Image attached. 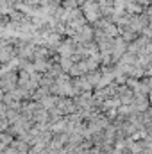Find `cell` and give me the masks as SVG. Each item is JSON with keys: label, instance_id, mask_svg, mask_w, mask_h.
I'll list each match as a JSON object with an SVG mask.
<instances>
[{"label": "cell", "instance_id": "cell-9", "mask_svg": "<svg viewBox=\"0 0 152 154\" xmlns=\"http://www.w3.org/2000/svg\"><path fill=\"white\" fill-rule=\"evenodd\" d=\"M4 95H5V93H4V91H2V90H0V104H2V102H4Z\"/></svg>", "mask_w": 152, "mask_h": 154}, {"label": "cell", "instance_id": "cell-7", "mask_svg": "<svg viewBox=\"0 0 152 154\" xmlns=\"http://www.w3.org/2000/svg\"><path fill=\"white\" fill-rule=\"evenodd\" d=\"M7 111H9V108L2 102V104H0V116H2V118H5V116H7Z\"/></svg>", "mask_w": 152, "mask_h": 154}, {"label": "cell", "instance_id": "cell-6", "mask_svg": "<svg viewBox=\"0 0 152 154\" xmlns=\"http://www.w3.org/2000/svg\"><path fill=\"white\" fill-rule=\"evenodd\" d=\"M61 5L65 9H77L81 7V0H61Z\"/></svg>", "mask_w": 152, "mask_h": 154}, {"label": "cell", "instance_id": "cell-3", "mask_svg": "<svg viewBox=\"0 0 152 154\" xmlns=\"http://www.w3.org/2000/svg\"><path fill=\"white\" fill-rule=\"evenodd\" d=\"M66 129H68V120H66V116H63L61 120H57V122H52V124H50V133H52V134L66 133Z\"/></svg>", "mask_w": 152, "mask_h": 154}, {"label": "cell", "instance_id": "cell-2", "mask_svg": "<svg viewBox=\"0 0 152 154\" xmlns=\"http://www.w3.org/2000/svg\"><path fill=\"white\" fill-rule=\"evenodd\" d=\"M132 97H134V91L127 86V84H123V86H118V91H116V99L120 100V104L122 106H129L131 104V100H132Z\"/></svg>", "mask_w": 152, "mask_h": 154}, {"label": "cell", "instance_id": "cell-10", "mask_svg": "<svg viewBox=\"0 0 152 154\" xmlns=\"http://www.w3.org/2000/svg\"><path fill=\"white\" fill-rule=\"evenodd\" d=\"M149 27L152 29V16H149Z\"/></svg>", "mask_w": 152, "mask_h": 154}, {"label": "cell", "instance_id": "cell-5", "mask_svg": "<svg viewBox=\"0 0 152 154\" xmlns=\"http://www.w3.org/2000/svg\"><path fill=\"white\" fill-rule=\"evenodd\" d=\"M57 63H59V66H61V70H63L65 74H68V72L72 70V66L75 65L72 57H59V61H57Z\"/></svg>", "mask_w": 152, "mask_h": 154}, {"label": "cell", "instance_id": "cell-1", "mask_svg": "<svg viewBox=\"0 0 152 154\" xmlns=\"http://www.w3.org/2000/svg\"><path fill=\"white\" fill-rule=\"evenodd\" d=\"M131 31H134L136 34H141L147 27H149V14L143 11V13H140V14H132V18H131V22H129V25H127Z\"/></svg>", "mask_w": 152, "mask_h": 154}, {"label": "cell", "instance_id": "cell-8", "mask_svg": "<svg viewBox=\"0 0 152 154\" xmlns=\"http://www.w3.org/2000/svg\"><path fill=\"white\" fill-rule=\"evenodd\" d=\"M5 149H7V145H4V143H2V142H0V154L4 152V151H5Z\"/></svg>", "mask_w": 152, "mask_h": 154}, {"label": "cell", "instance_id": "cell-4", "mask_svg": "<svg viewBox=\"0 0 152 154\" xmlns=\"http://www.w3.org/2000/svg\"><path fill=\"white\" fill-rule=\"evenodd\" d=\"M56 102H57V95H48V97H45V99L39 100V106H41L45 111H50V109L56 108Z\"/></svg>", "mask_w": 152, "mask_h": 154}]
</instances>
